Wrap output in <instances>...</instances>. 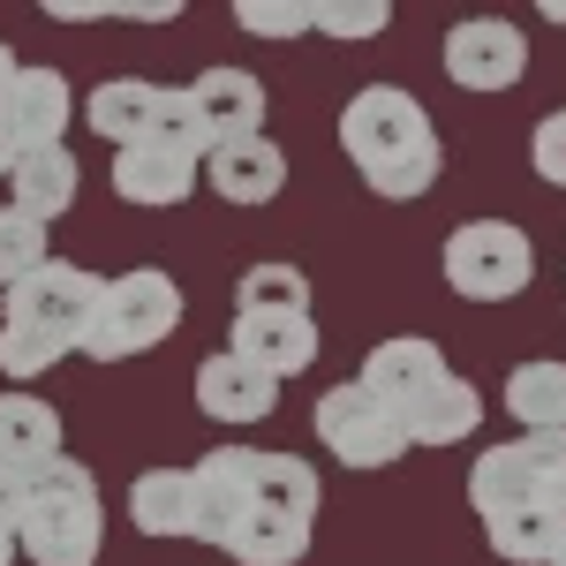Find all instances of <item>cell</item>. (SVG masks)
I'll use <instances>...</instances> for the list:
<instances>
[{
    "instance_id": "6da1fadb",
    "label": "cell",
    "mask_w": 566,
    "mask_h": 566,
    "mask_svg": "<svg viewBox=\"0 0 566 566\" xmlns=\"http://www.w3.org/2000/svg\"><path fill=\"white\" fill-rule=\"evenodd\" d=\"M340 151H348L355 175H363V189L386 197V205L423 197L438 181V167H446L431 114L400 84H363L348 106H340Z\"/></svg>"
},
{
    "instance_id": "7a4b0ae2",
    "label": "cell",
    "mask_w": 566,
    "mask_h": 566,
    "mask_svg": "<svg viewBox=\"0 0 566 566\" xmlns=\"http://www.w3.org/2000/svg\"><path fill=\"white\" fill-rule=\"evenodd\" d=\"M15 552L31 566H98V552H106V506H98V483H91L84 461L61 453L45 476L23 483Z\"/></svg>"
},
{
    "instance_id": "3957f363",
    "label": "cell",
    "mask_w": 566,
    "mask_h": 566,
    "mask_svg": "<svg viewBox=\"0 0 566 566\" xmlns=\"http://www.w3.org/2000/svg\"><path fill=\"white\" fill-rule=\"evenodd\" d=\"M175 325H181L175 272L136 264V272H122V280L98 287V310H91L84 348H76V355H91V363H129V355H151Z\"/></svg>"
},
{
    "instance_id": "277c9868",
    "label": "cell",
    "mask_w": 566,
    "mask_h": 566,
    "mask_svg": "<svg viewBox=\"0 0 566 566\" xmlns=\"http://www.w3.org/2000/svg\"><path fill=\"white\" fill-rule=\"evenodd\" d=\"M438 264H446V287L461 303H514L528 287V272H536V250H528V234L514 219H461L446 234Z\"/></svg>"
},
{
    "instance_id": "5b68a950",
    "label": "cell",
    "mask_w": 566,
    "mask_h": 566,
    "mask_svg": "<svg viewBox=\"0 0 566 566\" xmlns=\"http://www.w3.org/2000/svg\"><path fill=\"white\" fill-rule=\"evenodd\" d=\"M317 446L340 461V469H392L400 453H408V431H400V416H392L386 400L370 386H333L325 400H317Z\"/></svg>"
},
{
    "instance_id": "8992f818",
    "label": "cell",
    "mask_w": 566,
    "mask_h": 566,
    "mask_svg": "<svg viewBox=\"0 0 566 566\" xmlns=\"http://www.w3.org/2000/svg\"><path fill=\"white\" fill-rule=\"evenodd\" d=\"M98 287H106V280H98L91 264L45 258L23 287L0 295V325H31V333H53V340L84 348V325H91V310H98Z\"/></svg>"
},
{
    "instance_id": "52a82bcc",
    "label": "cell",
    "mask_w": 566,
    "mask_h": 566,
    "mask_svg": "<svg viewBox=\"0 0 566 566\" xmlns=\"http://www.w3.org/2000/svg\"><path fill=\"white\" fill-rule=\"evenodd\" d=\"M438 53H446V76L461 91H514L528 76V39H522V23H506V15L453 23Z\"/></svg>"
},
{
    "instance_id": "ba28073f",
    "label": "cell",
    "mask_w": 566,
    "mask_h": 566,
    "mask_svg": "<svg viewBox=\"0 0 566 566\" xmlns=\"http://www.w3.org/2000/svg\"><path fill=\"white\" fill-rule=\"evenodd\" d=\"M189 114L205 129V151H227V144H250L264 136V84L250 69H205L189 84Z\"/></svg>"
},
{
    "instance_id": "9c48e42d",
    "label": "cell",
    "mask_w": 566,
    "mask_h": 566,
    "mask_svg": "<svg viewBox=\"0 0 566 566\" xmlns=\"http://www.w3.org/2000/svg\"><path fill=\"white\" fill-rule=\"evenodd\" d=\"M250 476H258V453L250 446H212L189 483H197V544H227L242 506H250Z\"/></svg>"
},
{
    "instance_id": "30bf717a",
    "label": "cell",
    "mask_w": 566,
    "mask_h": 566,
    "mask_svg": "<svg viewBox=\"0 0 566 566\" xmlns=\"http://www.w3.org/2000/svg\"><path fill=\"white\" fill-rule=\"evenodd\" d=\"M69 114H76V91L61 69H23L15 84H8V106H0V122L15 136V151H45V144H69Z\"/></svg>"
},
{
    "instance_id": "8fae6325",
    "label": "cell",
    "mask_w": 566,
    "mask_h": 566,
    "mask_svg": "<svg viewBox=\"0 0 566 566\" xmlns=\"http://www.w3.org/2000/svg\"><path fill=\"white\" fill-rule=\"evenodd\" d=\"M197 408H205L212 423H264V416L280 408V378H264L258 363L219 348V355L197 363Z\"/></svg>"
},
{
    "instance_id": "7c38bea8",
    "label": "cell",
    "mask_w": 566,
    "mask_h": 566,
    "mask_svg": "<svg viewBox=\"0 0 566 566\" xmlns=\"http://www.w3.org/2000/svg\"><path fill=\"white\" fill-rule=\"evenodd\" d=\"M438 378H446V348L423 340V333H400V340H378V348L363 355V378H355V386H370L392 416H400V408L423 400Z\"/></svg>"
},
{
    "instance_id": "4fadbf2b",
    "label": "cell",
    "mask_w": 566,
    "mask_h": 566,
    "mask_svg": "<svg viewBox=\"0 0 566 566\" xmlns=\"http://www.w3.org/2000/svg\"><path fill=\"white\" fill-rule=\"evenodd\" d=\"M317 317H234V333H227V355H242V363H258L264 378H303L310 363H317Z\"/></svg>"
},
{
    "instance_id": "5bb4252c",
    "label": "cell",
    "mask_w": 566,
    "mask_h": 566,
    "mask_svg": "<svg viewBox=\"0 0 566 566\" xmlns=\"http://www.w3.org/2000/svg\"><path fill=\"white\" fill-rule=\"evenodd\" d=\"M53 461H61V416L39 392H0V469L15 483H31Z\"/></svg>"
},
{
    "instance_id": "9a60e30c",
    "label": "cell",
    "mask_w": 566,
    "mask_h": 566,
    "mask_svg": "<svg viewBox=\"0 0 566 566\" xmlns=\"http://www.w3.org/2000/svg\"><path fill=\"white\" fill-rule=\"evenodd\" d=\"M205 181H212L227 205H272L287 189V151L272 136H250V144H227V151H205Z\"/></svg>"
},
{
    "instance_id": "2e32d148",
    "label": "cell",
    "mask_w": 566,
    "mask_h": 566,
    "mask_svg": "<svg viewBox=\"0 0 566 566\" xmlns=\"http://www.w3.org/2000/svg\"><path fill=\"white\" fill-rule=\"evenodd\" d=\"M197 181H205V167H197V159H175V151H159V144H129V151H114V197H122V205L167 212V205H181Z\"/></svg>"
},
{
    "instance_id": "e0dca14e",
    "label": "cell",
    "mask_w": 566,
    "mask_h": 566,
    "mask_svg": "<svg viewBox=\"0 0 566 566\" xmlns=\"http://www.w3.org/2000/svg\"><path fill=\"white\" fill-rule=\"evenodd\" d=\"M483 423V392L469 386V378H438L423 400H408L400 408V431H408V446H461V438Z\"/></svg>"
},
{
    "instance_id": "ac0fdd59",
    "label": "cell",
    "mask_w": 566,
    "mask_h": 566,
    "mask_svg": "<svg viewBox=\"0 0 566 566\" xmlns=\"http://www.w3.org/2000/svg\"><path fill=\"white\" fill-rule=\"evenodd\" d=\"M159 98H167V84H144V76H114V84H98L84 98V122L114 151H129V144H144L151 136V114H159Z\"/></svg>"
},
{
    "instance_id": "d6986e66",
    "label": "cell",
    "mask_w": 566,
    "mask_h": 566,
    "mask_svg": "<svg viewBox=\"0 0 566 566\" xmlns=\"http://www.w3.org/2000/svg\"><path fill=\"white\" fill-rule=\"evenodd\" d=\"M8 189H15V212L61 219L69 205H76V189H84V175H76V151H69V144L23 151V159H15V175H8Z\"/></svg>"
},
{
    "instance_id": "ffe728a7",
    "label": "cell",
    "mask_w": 566,
    "mask_h": 566,
    "mask_svg": "<svg viewBox=\"0 0 566 566\" xmlns=\"http://www.w3.org/2000/svg\"><path fill=\"white\" fill-rule=\"evenodd\" d=\"M317 499H325V483L310 469L303 453H258V476H250V506L258 514H280V522H317Z\"/></svg>"
},
{
    "instance_id": "44dd1931",
    "label": "cell",
    "mask_w": 566,
    "mask_h": 566,
    "mask_svg": "<svg viewBox=\"0 0 566 566\" xmlns=\"http://www.w3.org/2000/svg\"><path fill=\"white\" fill-rule=\"evenodd\" d=\"M129 522L144 536H197V483H189V469H144L129 483Z\"/></svg>"
},
{
    "instance_id": "7402d4cb",
    "label": "cell",
    "mask_w": 566,
    "mask_h": 566,
    "mask_svg": "<svg viewBox=\"0 0 566 566\" xmlns=\"http://www.w3.org/2000/svg\"><path fill=\"white\" fill-rule=\"evenodd\" d=\"M483 536H491V552L506 566H552V552L566 536V514L559 506H514V514L483 522Z\"/></svg>"
},
{
    "instance_id": "603a6c76",
    "label": "cell",
    "mask_w": 566,
    "mask_h": 566,
    "mask_svg": "<svg viewBox=\"0 0 566 566\" xmlns=\"http://www.w3.org/2000/svg\"><path fill=\"white\" fill-rule=\"evenodd\" d=\"M234 317H310V280L303 264L264 258L234 280Z\"/></svg>"
},
{
    "instance_id": "cb8c5ba5",
    "label": "cell",
    "mask_w": 566,
    "mask_h": 566,
    "mask_svg": "<svg viewBox=\"0 0 566 566\" xmlns=\"http://www.w3.org/2000/svg\"><path fill=\"white\" fill-rule=\"evenodd\" d=\"M227 559L242 566H295L310 552V528L303 522H280V514H258V506H242V522H234V536L219 544Z\"/></svg>"
},
{
    "instance_id": "d4e9b609",
    "label": "cell",
    "mask_w": 566,
    "mask_h": 566,
    "mask_svg": "<svg viewBox=\"0 0 566 566\" xmlns=\"http://www.w3.org/2000/svg\"><path fill=\"white\" fill-rule=\"evenodd\" d=\"M506 416L522 431H566V363H522L506 378Z\"/></svg>"
},
{
    "instance_id": "484cf974",
    "label": "cell",
    "mask_w": 566,
    "mask_h": 566,
    "mask_svg": "<svg viewBox=\"0 0 566 566\" xmlns=\"http://www.w3.org/2000/svg\"><path fill=\"white\" fill-rule=\"evenodd\" d=\"M45 258H53V250H45V219L0 205V295H8V287H23Z\"/></svg>"
},
{
    "instance_id": "4316f807",
    "label": "cell",
    "mask_w": 566,
    "mask_h": 566,
    "mask_svg": "<svg viewBox=\"0 0 566 566\" xmlns=\"http://www.w3.org/2000/svg\"><path fill=\"white\" fill-rule=\"evenodd\" d=\"M61 355H76V348H69V340H53V333H31V325H0V378H15V386L45 378Z\"/></svg>"
},
{
    "instance_id": "83f0119b",
    "label": "cell",
    "mask_w": 566,
    "mask_h": 566,
    "mask_svg": "<svg viewBox=\"0 0 566 566\" xmlns=\"http://www.w3.org/2000/svg\"><path fill=\"white\" fill-rule=\"evenodd\" d=\"M386 23V0H310V31H325V39H378Z\"/></svg>"
},
{
    "instance_id": "f1b7e54d",
    "label": "cell",
    "mask_w": 566,
    "mask_h": 566,
    "mask_svg": "<svg viewBox=\"0 0 566 566\" xmlns=\"http://www.w3.org/2000/svg\"><path fill=\"white\" fill-rule=\"evenodd\" d=\"M144 144H159V151H175V159H197L205 167V129H197V114H189V91H167L159 98V114H151V136Z\"/></svg>"
},
{
    "instance_id": "f546056e",
    "label": "cell",
    "mask_w": 566,
    "mask_h": 566,
    "mask_svg": "<svg viewBox=\"0 0 566 566\" xmlns=\"http://www.w3.org/2000/svg\"><path fill=\"white\" fill-rule=\"evenodd\" d=\"M234 23L258 31V39H303L310 31V0H242Z\"/></svg>"
},
{
    "instance_id": "4dcf8cb0",
    "label": "cell",
    "mask_w": 566,
    "mask_h": 566,
    "mask_svg": "<svg viewBox=\"0 0 566 566\" xmlns=\"http://www.w3.org/2000/svg\"><path fill=\"white\" fill-rule=\"evenodd\" d=\"M528 167L552 181V189H566V106L536 122V136H528Z\"/></svg>"
},
{
    "instance_id": "1f68e13d",
    "label": "cell",
    "mask_w": 566,
    "mask_h": 566,
    "mask_svg": "<svg viewBox=\"0 0 566 566\" xmlns=\"http://www.w3.org/2000/svg\"><path fill=\"white\" fill-rule=\"evenodd\" d=\"M15 506H23V483L0 469V528H15Z\"/></svg>"
},
{
    "instance_id": "d6a6232c",
    "label": "cell",
    "mask_w": 566,
    "mask_h": 566,
    "mask_svg": "<svg viewBox=\"0 0 566 566\" xmlns=\"http://www.w3.org/2000/svg\"><path fill=\"white\" fill-rule=\"evenodd\" d=\"M15 76H23V61H15V53L0 45V106H8V84H15Z\"/></svg>"
},
{
    "instance_id": "836d02e7",
    "label": "cell",
    "mask_w": 566,
    "mask_h": 566,
    "mask_svg": "<svg viewBox=\"0 0 566 566\" xmlns=\"http://www.w3.org/2000/svg\"><path fill=\"white\" fill-rule=\"evenodd\" d=\"M15 159H23V151H15V136H8V122H0V175H15Z\"/></svg>"
},
{
    "instance_id": "e575fe53",
    "label": "cell",
    "mask_w": 566,
    "mask_h": 566,
    "mask_svg": "<svg viewBox=\"0 0 566 566\" xmlns=\"http://www.w3.org/2000/svg\"><path fill=\"white\" fill-rule=\"evenodd\" d=\"M0 566H15V528H0Z\"/></svg>"
},
{
    "instance_id": "d590c367",
    "label": "cell",
    "mask_w": 566,
    "mask_h": 566,
    "mask_svg": "<svg viewBox=\"0 0 566 566\" xmlns=\"http://www.w3.org/2000/svg\"><path fill=\"white\" fill-rule=\"evenodd\" d=\"M544 23H566V0H544Z\"/></svg>"
},
{
    "instance_id": "8d00e7d4",
    "label": "cell",
    "mask_w": 566,
    "mask_h": 566,
    "mask_svg": "<svg viewBox=\"0 0 566 566\" xmlns=\"http://www.w3.org/2000/svg\"><path fill=\"white\" fill-rule=\"evenodd\" d=\"M552 566H566V536H559V552H552Z\"/></svg>"
}]
</instances>
